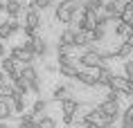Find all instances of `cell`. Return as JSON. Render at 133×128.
I'll return each mask as SVG.
<instances>
[{
	"instance_id": "cell-7",
	"label": "cell",
	"mask_w": 133,
	"mask_h": 128,
	"mask_svg": "<svg viewBox=\"0 0 133 128\" xmlns=\"http://www.w3.org/2000/svg\"><path fill=\"white\" fill-rule=\"evenodd\" d=\"M113 74L115 72L108 67V65H99L97 67V74H95V79H97V85H104V88H111V79H113Z\"/></svg>"
},
{
	"instance_id": "cell-44",
	"label": "cell",
	"mask_w": 133,
	"mask_h": 128,
	"mask_svg": "<svg viewBox=\"0 0 133 128\" xmlns=\"http://www.w3.org/2000/svg\"><path fill=\"white\" fill-rule=\"evenodd\" d=\"M5 2H9V0H5Z\"/></svg>"
},
{
	"instance_id": "cell-15",
	"label": "cell",
	"mask_w": 133,
	"mask_h": 128,
	"mask_svg": "<svg viewBox=\"0 0 133 128\" xmlns=\"http://www.w3.org/2000/svg\"><path fill=\"white\" fill-rule=\"evenodd\" d=\"M59 103H61L63 115H75V110H77V106H79V101H77V99H72V97H68V99L59 101Z\"/></svg>"
},
{
	"instance_id": "cell-17",
	"label": "cell",
	"mask_w": 133,
	"mask_h": 128,
	"mask_svg": "<svg viewBox=\"0 0 133 128\" xmlns=\"http://www.w3.org/2000/svg\"><path fill=\"white\" fill-rule=\"evenodd\" d=\"M9 117H14V110H11V103L7 99H0V121H7Z\"/></svg>"
},
{
	"instance_id": "cell-4",
	"label": "cell",
	"mask_w": 133,
	"mask_h": 128,
	"mask_svg": "<svg viewBox=\"0 0 133 128\" xmlns=\"http://www.w3.org/2000/svg\"><path fill=\"white\" fill-rule=\"evenodd\" d=\"M108 90H115V92H119L122 97H133V81H129V79H124V77H117V74H113L111 88H108Z\"/></svg>"
},
{
	"instance_id": "cell-5",
	"label": "cell",
	"mask_w": 133,
	"mask_h": 128,
	"mask_svg": "<svg viewBox=\"0 0 133 128\" xmlns=\"http://www.w3.org/2000/svg\"><path fill=\"white\" fill-rule=\"evenodd\" d=\"M9 58H11V61H21V63H25V65H32V61H34V56H32L23 45H14V47L9 50Z\"/></svg>"
},
{
	"instance_id": "cell-20",
	"label": "cell",
	"mask_w": 133,
	"mask_h": 128,
	"mask_svg": "<svg viewBox=\"0 0 133 128\" xmlns=\"http://www.w3.org/2000/svg\"><path fill=\"white\" fill-rule=\"evenodd\" d=\"M56 70L61 72V77L65 79H75L79 72V65H56Z\"/></svg>"
},
{
	"instance_id": "cell-39",
	"label": "cell",
	"mask_w": 133,
	"mask_h": 128,
	"mask_svg": "<svg viewBox=\"0 0 133 128\" xmlns=\"http://www.w3.org/2000/svg\"><path fill=\"white\" fill-rule=\"evenodd\" d=\"M5 79H7V77H5V72L0 70V81H5Z\"/></svg>"
},
{
	"instance_id": "cell-11",
	"label": "cell",
	"mask_w": 133,
	"mask_h": 128,
	"mask_svg": "<svg viewBox=\"0 0 133 128\" xmlns=\"http://www.w3.org/2000/svg\"><path fill=\"white\" fill-rule=\"evenodd\" d=\"M102 7H104V0H84L81 2V11L84 14H92V16H99Z\"/></svg>"
},
{
	"instance_id": "cell-24",
	"label": "cell",
	"mask_w": 133,
	"mask_h": 128,
	"mask_svg": "<svg viewBox=\"0 0 133 128\" xmlns=\"http://www.w3.org/2000/svg\"><path fill=\"white\" fill-rule=\"evenodd\" d=\"M56 0H32L29 2V9H36V11H41V9L50 7V5H54Z\"/></svg>"
},
{
	"instance_id": "cell-37",
	"label": "cell",
	"mask_w": 133,
	"mask_h": 128,
	"mask_svg": "<svg viewBox=\"0 0 133 128\" xmlns=\"http://www.w3.org/2000/svg\"><path fill=\"white\" fill-rule=\"evenodd\" d=\"M5 54H7V47H5V43L0 41V58H5Z\"/></svg>"
},
{
	"instance_id": "cell-14",
	"label": "cell",
	"mask_w": 133,
	"mask_h": 128,
	"mask_svg": "<svg viewBox=\"0 0 133 128\" xmlns=\"http://www.w3.org/2000/svg\"><path fill=\"white\" fill-rule=\"evenodd\" d=\"M32 128H56V119H54V117L43 115L41 119H34V121H32Z\"/></svg>"
},
{
	"instance_id": "cell-33",
	"label": "cell",
	"mask_w": 133,
	"mask_h": 128,
	"mask_svg": "<svg viewBox=\"0 0 133 128\" xmlns=\"http://www.w3.org/2000/svg\"><path fill=\"white\" fill-rule=\"evenodd\" d=\"M36 117L32 112H21V121H25V124H29V126H32V121H34Z\"/></svg>"
},
{
	"instance_id": "cell-42",
	"label": "cell",
	"mask_w": 133,
	"mask_h": 128,
	"mask_svg": "<svg viewBox=\"0 0 133 128\" xmlns=\"http://www.w3.org/2000/svg\"><path fill=\"white\" fill-rule=\"evenodd\" d=\"M0 11H5V2L2 0H0Z\"/></svg>"
},
{
	"instance_id": "cell-22",
	"label": "cell",
	"mask_w": 133,
	"mask_h": 128,
	"mask_svg": "<svg viewBox=\"0 0 133 128\" xmlns=\"http://www.w3.org/2000/svg\"><path fill=\"white\" fill-rule=\"evenodd\" d=\"M88 38H90V43H102L106 38V32H104V29H99V27H95V29L88 32Z\"/></svg>"
},
{
	"instance_id": "cell-16",
	"label": "cell",
	"mask_w": 133,
	"mask_h": 128,
	"mask_svg": "<svg viewBox=\"0 0 133 128\" xmlns=\"http://www.w3.org/2000/svg\"><path fill=\"white\" fill-rule=\"evenodd\" d=\"M131 29L133 27H129V25H124V22H115V34L117 36H122L124 41H133V34H131Z\"/></svg>"
},
{
	"instance_id": "cell-26",
	"label": "cell",
	"mask_w": 133,
	"mask_h": 128,
	"mask_svg": "<svg viewBox=\"0 0 133 128\" xmlns=\"http://www.w3.org/2000/svg\"><path fill=\"white\" fill-rule=\"evenodd\" d=\"M11 90H14V85L9 83L7 79H5V81H0V97H5V99H9V94H11Z\"/></svg>"
},
{
	"instance_id": "cell-1",
	"label": "cell",
	"mask_w": 133,
	"mask_h": 128,
	"mask_svg": "<svg viewBox=\"0 0 133 128\" xmlns=\"http://www.w3.org/2000/svg\"><path fill=\"white\" fill-rule=\"evenodd\" d=\"M79 9H81V2L77 0H61L59 5H56V11H54V18L63 25H70L72 22V16L77 14Z\"/></svg>"
},
{
	"instance_id": "cell-31",
	"label": "cell",
	"mask_w": 133,
	"mask_h": 128,
	"mask_svg": "<svg viewBox=\"0 0 133 128\" xmlns=\"http://www.w3.org/2000/svg\"><path fill=\"white\" fill-rule=\"evenodd\" d=\"M124 79L133 81V63L131 61H124Z\"/></svg>"
},
{
	"instance_id": "cell-13",
	"label": "cell",
	"mask_w": 133,
	"mask_h": 128,
	"mask_svg": "<svg viewBox=\"0 0 133 128\" xmlns=\"http://www.w3.org/2000/svg\"><path fill=\"white\" fill-rule=\"evenodd\" d=\"M81 85H86V88H97V79H95V74H90V72H77V77H75Z\"/></svg>"
},
{
	"instance_id": "cell-19",
	"label": "cell",
	"mask_w": 133,
	"mask_h": 128,
	"mask_svg": "<svg viewBox=\"0 0 133 128\" xmlns=\"http://www.w3.org/2000/svg\"><path fill=\"white\" fill-rule=\"evenodd\" d=\"M75 32H77V29H63L61 36H59V45H68V47H72V43H75Z\"/></svg>"
},
{
	"instance_id": "cell-36",
	"label": "cell",
	"mask_w": 133,
	"mask_h": 128,
	"mask_svg": "<svg viewBox=\"0 0 133 128\" xmlns=\"http://www.w3.org/2000/svg\"><path fill=\"white\" fill-rule=\"evenodd\" d=\"M63 124H65V126L75 124V115H63Z\"/></svg>"
},
{
	"instance_id": "cell-10",
	"label": "cell",
	"mask_w": 133,
	"mask_h": 128,
	"mask_svg": "<svg viewBox=\"0 0 133 128\" xmlns=\"http://www.w3.org/2000/svg\"><path fill=\"white\" fill-rule=\"evenodd\" d=\"M131 52H133V41H122L117 47L113 50V58H129Z\"/></svg>"
},
{
	"instance_id": "cell-35",
	"label": "cell",
	"mask_w": 133,
	"mask_h": 128,
	"mask_svg": "<svg viewBox=\"0 0 133 128\" xmlns=\"http://www.w3.org/2000/svg\"><path fill=\"white\" fill-rule=\"evenodd\" d=\"M56 52L59 54H72V47H68V45H56Z\"/></svg>"
},
{
	"instance_id": "cell-34",
	"label": "cell",
	"mask_w": 133,
	"mask_h": 128,
	"mask_svg": "<svg viewBox=\"0 0 133 128\" xmlns=\"http://www.w3.org/2000/svg\"><path fill=\"white\" fill-rule=\"evenodd\" d=\"M7 81H9V83H11V85H14L16 83V81H18V79H21V72H18V70H14V72H9V74H7Z\"/></svg>"
},
{
	"instance_id": "cell-40",
	"label": "cell",
	"mask_w": 133,
	"mask_h": 128,
	"mask_svg": "<svg viewBox=\"0 0 133 128\" xmlns=\"http://www.w3.org/2000/svg\"><path fill=\"white\" fill-rule=\"evenodd\" d=\"M0 128H9V126H7V121H0Z\"/></svg>"
},
{
	"instance_id": "cell-29",
	"label": "cell",
	"mask_w": 133,
	"mask_h": 128,
	"mask_svg": "<svg viewBox=\"0 0 133 128\" xmlns=\"http://www.w3.org/2000/svg\"><path fill=\"white\" fill-rule=\"evenodd\" d=\"M9 36H11V32H9L7 20H5V22H0V41H7Z\"/></svg>"
},
{
	"instance_id": "cell-8",
	"label": "cell",
	"mask_w": 133,
	"mask_h": 128,
	"mask_svg": "<svg viewBox=\"0 0 133 128\" xmlns=\"http://www.w3.org/2000/svg\"><path fill=\"white\" fill-rule=\"evenodd\" d=\"M23 5H21V0H9V2H5V14L11 18V20H18L23 16Z\"/></svg>"
},
{
	"instance_id": "cell-32",
	"label": "cell",
	"mask_w": 133,
	"mask_h": 128,
	"mask_svg": "<svg viewBox=\"0 0 133 128\" xmlns=\"http://www.w3.org/2000/svg\"><path fill=\"white\" fill-rule=\"evenodd\" d=\"M7 25H9V32H11V34H16V32L23 29V22H18V20H9Z\"/></svg>"
},
{
	"instance_id": "cell-38",
	"label": "cell",
	"mask_w": 133,
	"mask_h": 128,
	"mask_svg": "<svg viewBox=\"0 0 133 128\" xmlns=\"http://www.w3.org/2000/svg\"><path fill=\"white\" fill-rule=\"evenodd\" d=\"M18 128H32L29 124H25V121H18Z\"/></svg>"
},
{
	"instance_id": "cell-27",
	"label": "cell",
	"mask_w": 133,
	"mask_h": 128,
	"mask_svg": "<svg viewBox=\"0 0 133 128\" xmlns=\"http://www.w3.org/2000/svg\"><path fill=\"white\" fill-rule=\"evenodd\" d=\"M59 65H77V58L72 56V54H59Z\"/></svg>"
},
{
	"instance_id": "cell-18",
	"label": "cell",
	"mask_w": 133,
	"mask_h": 128,
	"mask_svg": "<svg viewBox=\"0 0 133 128\" xmlns=\"http://www.w3.org/2000/svg\"><path fill=\"white\" fill-rule=\"evenodd\" d=\"M70 97V88L68 85H56L54 92H52V101H63Z\"/></svg>"
},
{
	"instance_id": "cell-28",
	"label": "cell",
	"mask_w": 133,
	"mask_h": 128,
	"mask_svg": "<svg viewBox=\"0 0 133 128\" xmlns=\"http://www.w3.org/2000/svg\"><path fill=\"white\" fill-rule=\"evenodd\" d=\"M14 90L16 92H21L23 97H27V92H29V88H27V83H25V81H23V77L18 79V81H16L14 83Z\"/></svg>"
},
{
	"instance_id": "cell-43",
	"label": "cell",
	"mask_w": 133,
	"mask_h": 128,
	"mask_svg": "<svg viewBox=\"0 0 133 128\" xmlns=\"http://www.w3.org/2000/svg\"><path fill=\"white\" fill-rule=\"evenodd\" d=\"M106 2H122V0H106Z\"/></svg>"
},
{
	"instance_id": "cell-21",
	"label": "cell",
	"mask_w": 133,
	"mask_h": 128,
	"mask_svg": "<svg viewBox=\"0 0 133 128\" xmlns=\"http://www.w3.org/2000/svg\"><path fill=\"white\" fill-rule=\"evenodd\" d=\"M90 45V38L86 32H75V43H72V47H88Z\"/></svg>"
},
{
	"instance_id": "cell-3",
	"label": "cell",
	"mask_w": 133,
	"mask_h": 128,
	"mask_svg": "<svg viewBox=\"0 0 133 128\" xmlns=\"http://www.w3.org/2000/svg\"><path fill=\"white\" fill-rule=\"evenodd\" d=\"M77 65L88 67V70H97L99 65H104V61H102V56H99L97 50H86L84 54L77 58Z\"/></svg>"
},
{
	"instance_id": "cell-9",
	"label": "cell",
	"mask_w": 133,
	"mask_h": 128,
	"mask_svg": "<svg viewBox=\"0 0 133 128\" xmlns=\"http://www.w3.org/2000/svg\"><path fill=\"white\" fill-rule=\"evenodd\" d=\"M9 103H11V110L14 112H25V106H27V101H25V97H23L21 92H16V90H11V94H9Z\"/></svg>"
},
{
	"instance_id": "cell-41",
	"label": "cell",
	"mask_w": 133,
	"mask_h": 128,
	"mask_svg": "<svg viewBox=\"0 0 133 128\" xmlns=\"http://www.w3.org/2000/svg\"><path fill=\"white\" fill-rule=\"evenodd\" d=\"M122 128H133V124H122Z\"/></svg>"
},
{
	"instance_id": "cell-23",
	"label": "cell",
	"mask_w": 133,
	"mask_h": 128,
	"mask_svg": "<svg viewBox=\"0 0 133 128\" xmlns=\"http://www.w3.org/2000/svg\"><path fill=\"white\" fill-rule=\"evenodd\" d=\"M0 70H2V72H5V77H7V74H9V72H14L16 70V61H11V58H0Z\"/></svg>"
},
{
	"instance_id": "cell-12",
	"label": "cell",
	"mask_w": 133,
	"mask_h": 128,
	"mask_svg": "<svg viewBox=\"0 0 133 128\" xmlns=\"http://www.w3.org/2000/svg\"><path fill=\"white\" fill-rule=\"evenodd\" d=\"M38 25H41V11H36V9H27V11H25V27L38 29Z\"/></svg>"
},
{
	"instance_id": "cell-25",
	"label": "cell",
	"mask_w": 133,
	"mask_h": 128,
	"mask_svg": "<svg viewBox=\"0 0 133 128\" xmlns=\"http://www.w3.org/2000/svg\"><path fill=\"white\" fill-rule=\"evenodd\" d=\"M45 108H48V101H43V99H36L34 101V106H32V115H41V112H45Z\"/></svg>"
},
{
	"instance_id": "cell-6",
	"label": "cell",
	"mask_w": 133,
	"mask_h": 128,
	"mask_svg": "<svg viewBox=\"0 0 133 128\" xmlns=\"http://www.w3.org/2000/svg\"><path fill=\"white\" fill-rule=\"evenodd\" d=\"M97 108L106 115V117H111L113 121H115V119L119 117V101H115V99H104Z\"/></svg>"
},
{
	"instance_id": "cell-2",
	"label": "cell",
	"mask_w": 133,
	"mask_h": 128,
	"mask_svg": "<svg viewBox=\"0 0 133 128\" xmlns=\"http://www.w3.org/2000/svg\"><path fill=\"white\" fill-rule=\"evenodd\" d=\"M18 72H21L23 81L27 83L29 90H32V92H36V94H41V79H38V72H36L34 65H25V67H23V70H18Z\"/></svg>"
},
{
	"instance_id": "cell-30",
	"label": "cell",
	"mask_w": 133,
	"mask_h": 128,
	"mask_svg": "<svg viewBox=\"0 0 133 128\" xmlns=\"http://www.w3.org/2000/svg\"><path fill=\"white\" fill-rule=\"evenodd\" d=\"M122 124H133V106H129L122 112Z\"/></svg>"
}]
</instances>
